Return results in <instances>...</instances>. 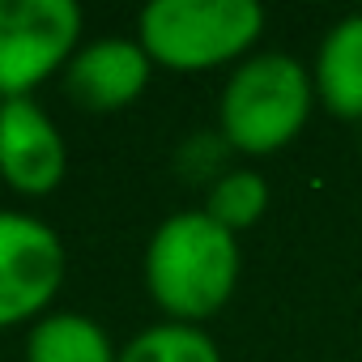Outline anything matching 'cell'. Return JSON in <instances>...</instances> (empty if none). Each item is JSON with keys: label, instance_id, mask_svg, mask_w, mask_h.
Segmentation results:
<instances>
[{"label": "cell", "instance_id": "cell-10", "mask_svg": "<svg viewBox=\"0 0 362 362\" xmlns=\"http://www.w3.org/2000/svg\"><path fill=\"white\" fill-rule=\"evenodd\" d=\"M119 362H222V354H218V345L209 341V332L201 324L166 320V324H153V328L136 332L124 345Z\"/></svg>", "mask_w": 362, "mask_h": 362}, {"label": "cell", "instance_id": "cell-9", "mask_svg": "<svg viewBox=\"0 0 362 362\" xmlns=\"http://www.w3.org/2000/svg\"><path fill=\"white\" fill-rule=\"evenodd\" d=\"M26 362H119V354L90 315L47 311L26 337Z\"/></svg>", "mask_w": 362, "mask_h": 362}, {"label": "cell", "instance_id": "cell-2", "mask_svg": "<svg viewBox=\"0 0 362 362\" xmlns=\"http://www.w3.org/2000/svg\"><path fill=\"white\" fill-rule=\"evenodd\" d=\"M311 94L315 81L294 56L264 52L243 60L222 90V141L243 153H277L303 132L311 115Z\"/></svg>", "mask_w": 362, "mask_h": 362}, {"label": "cell", "instance_id": "cell-8", "mask_svg": "<svg viewBox=\"0 0 362 362\" xmlns=\"http://www.w3.org/2000/svg\"><path fill=\"white\" fill-rule=\"evenodd\" d=\"M315 98L337 119H362V13L337 22L315 56Z\"/></svg>", "mask_w": 362, "mask_h": 362}, {"label": "cell", "instance_id": "cell-7", "mask_svg": "<svg viewBox=\"0 0 362 362\" xmlns=\"http://www.w3.org/2000/svg\"><path fill=\"white\" fill-rule=\"evenodd\" d=\"M153 60L141 39H94L64 69V90L86 111H119L149 86Z\"/></svg>", "mask_w": 362, "mask_h": 362}, {"label": "cell", "instance_id": "cell-1", "mask_svg": "<svg viewBox=\"0 0 362 362\" xmlns=\"http://www.w3.org/2000/svg\"><path fill=\"white\" fill-rule=\"evenodd\" d=\"M239 264V239L205 209H188L153 230L145 247V286L175 324H201L230 303Z\"/></svg>", "mask_w": 362, "mask_h": 362}, {"label": "cell", "instance_id": "cell-3", "mask_svg": "<svg viewBox=\"0 0 362 362\" xmlns=\"http://www.w3.org/2000/svg\"><path fill=\"white\" fill-rule=\"evenodd\" d=\"M264 30L256 0H153L141 9L136 35L153 64L201 73L239 60Z\"/></svg>", "mask_w": 362, "mask_h": 362}, {"label": "cell", "instance_id": "cell-11", "mask_svg": "<svg viewBox=\"0 0 362 362\" xmlns=\"http://www.w3.org/2000/svg\"><path fill=\"white\" fill-rule=\"evenodd\" d=\"M264 209H269V184L256 170H226V175H218L214 188H209V205H205V214L214 222H222L230 235L256 226Z\"/></svg>", "mask_w": 362, "mask_h": 362}, {"label": "cell", "instance_id": "cell-5", "mask_svg": "<svg viewBox=\"0 0 362 362\" xmlns=\"http://www.w3.org/2000/svg\"><path fill=\"white\" fill-rule=\"evenodd\" d=\"M64 281V243L60 235L30 218L0 209V328H13L30 315L43 320V307Z\"/></svg>", "mask_w": 362, "mask_h": 362}, {"label": "cell", "instance_id": "cell-6", "mask_svg": "<svg viewBox=\"0 0 362 362\" xmlns=\"http://www.w3.org/2000/svg\"><path fill=\"white\" fill-rule=\"evenodd\" d=\"M64 136L35 98H0V179L22 197H47L64 179Z\"/></svg>", "mask_w": 362, "mask_h": 362}, {"label": "cell", "instance_id": "cell-4", "mask_svg": "<svg viewBox=\"0 0 362 362\" xmlns=\"http://www.w3.org/2000/svg\"><path fill=\"white\" fill-rule=\"evenodd\" d=\"M73 0H0V98H30L77 47Z\"/></svg>", "mask_w": 362, "mask_h": 362}]
</instances>
